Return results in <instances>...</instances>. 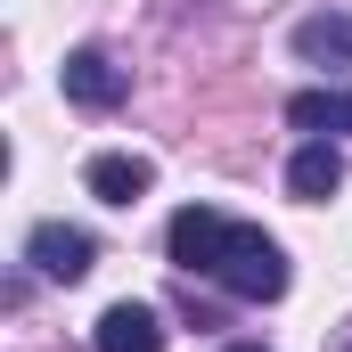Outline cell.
I'll list each match as a JSON object with an SVG mask.
<instances>
[{
	"label": "cell",
	"instance_id": "1",
	"mask_svg": "<svg viewBox=\"0 0 352 352\" xmlns=\"http://www.w3.org/2000/svg\"><path fill=\"white\" fill-rule=\"evenodd\" d=\"M173 263L197 270V278H213V287H230L238 303H278V295H287V254H278V238H263L254 221L213 213V205H180L173 213Z\"/></svg>",
	"mask_w": 352,
	"mask_h": 352
},
{
	"label": "cell",
	"instance_id": "6",
	"mask_svg": "<svg viewBox=\"0 0 352 352\" xmlns=\"http://www.w3.org/2000/svg\"><path fill=\"white\" fill-rule=\"evenodd\" d=\"M287 123L311 131V140H344V131H352V90H344V82L295 90V98H287Z\"/></svg>",
	"mask_w": 352,
	"mask_h": 352
},
{
	"label": "cell",
	"instance_id": "3",
	"mask_svg": "<svg viewBox=\"0 0 352 352\" xmlns=\"http://www.w3.org/2000/svg\"><path fill=\"white\" fill-rule=\"evenodd\" d=\"M58 82H66V98H74V107L107 115V107H123V98H131V66H115V58H107V50L90 41V50H66Z\"/></svg>",
	"mask_w": 352,
	"mask_h": 352
},
{
	"label": "cell",
	"instance_id": "7",
	"mask_svg": "<svg viewBox=\"0 0 352 352\" xmlns=\"http://www.w3.org/2000/svg\"><path fill=\"white\" fill-rule=\"evenodd\" d=\"M287 188H295L303 205L336 197V188H344V148H336V140H311V148H295V164H287Z\"/></svg>",
	"mask_w": 352,
	"mask_h": 352
},
{
	"label": "cell",
	"instance_id": "5",
	"mask_svg": "<svg viewBox=\"0 0 352 352\" xmlns=\"http://www.w3.org/2000/svg\"><path fill=\"white\" fill-rule=\"evenodd\" d=\"M82 188L98 197V205H140V197L156 188V164H148V156H90Z\"/></svg>",
	"mask_w": 352,
	"mask_h": 352
},
{
	"label": "cell",
	"instance_id": "2",
	"mask_svg": "<svg viewBox=\"0 0 352 352\" xmlns=\"http://www.w3.org/2000/svg\"><path fill=\"white\" fill-rule=\"evenodd\" d=\"M25 263L41 270V278H58V287H74V278H90V263H98V238L74 230V221H33Z\"/></svg>",
	"mask_w": 352,
	"mask_h": 352
},
{
	"label": "cell",
	"instance_id": "10",
	"mask_svg": "<svg viewBox=\"0 0 352 352\" xmlns=\"http://www.w3.org/2000/svg\"><path fill=\"white\" fill-rule=\"evenodd\" d=\"M344 352H352V344H344Z\"/></svg>",
	"mask_w": 352,
	"mask_h": 352
},
{
	"label": "cell",
	"instance_id": "4",
	"mask_svg": "<svg viewBox=\"0 0 352 352\" xmlns=\"http://www.w3.org/2000/svg\"><path fill=\"white\" fill-rule=\"evenodd\" d=\"M90 344L98 352H164V320H156V303H107Z\"/></svg>",
	"mask_w": 352,
	"mask_h": 352
},
{
	"label": "cell",
	"instance_id": "8",
	"mask_svg": "<svg viewBox=\"0 0 352 352\" xmlns=\"http://www.w3.org/2000/svg\"><path fill=\"white\" fill-rule=\"evenodd\" d=\"M295 58H311V66H352V16L344 8L303 16V25H295Z\"/></svg>",
	"mask_w": 352,
	"mask_h": 352
},
{
	"label": "cell",
	"instance_id": "9",
	"mask_svg": "<svg viewBox=\"0 0 352 352\" xmlns=\"http://www.w3.org/2000/svg\"><path fill=\"white\" fill-rule=\"evenodd\" d=\"M221 352H263V344H221Z\"/></svg>",
	"mask_w": 352,
	"mask_h": 352
}]
</instances>
